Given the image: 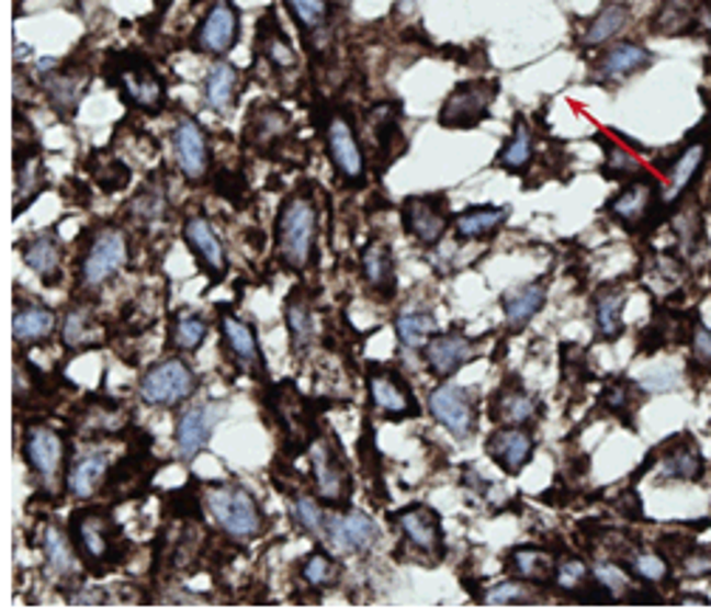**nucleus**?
<instances>
[{
    "mask_svg": "<svg viewBox=\"0 0 711 609\" xmlns=\"http://www.w3.org/2000/svg\"><path fill=\"white\" fill-rule=\"evenodd\" d=\"M68 533L74 539L82 564H88V571L105 573L116 567L125 556V537L122 528L113 519V514L102 505H91V508H79L71 514V525Z\"/></svg>",
    "mask_w": 711,
    "mask_h": 609,
    "instance_id": "obj_1",
    "label": "nucleus"
},
{
    "mask_svg": "<svg viewBox=\"0 0 711 609\" xmlns=\"http://www.w3.org/2000/svg\"><path fill=\"white\" fill-rule=\"evenodd\" d=\"M260 48L274 68H283V71L296 68V52L291 48V40L285 37L283 26L276 23L274 12L260 20Z\"/></svg>",
    "mask_w": 711,
    "mask_h": 609,
    "instance_id": "obj_43",
    "label": "nucleus"
},
{
    "mask_svg": "<svg viewBox=\"0 0 711 609\" xmlns=\"http://www.w3.org/2000/svg\"><path fill=\"white\" fill-rule=\"evenodd\" d=\"M483 601L486 604H533V601H542V598L533 593V587H526V582H520V578H511V582H503V584H494V587H488L486 596H483Z\"/></svg>",
    "mask_w": 711,
    "mask_h": 609,
    "instance_id": "obj_52",
    "label": "nucleus"
},
{
    "mask_svg": "<svg viewBox=\"0 0 711 609\" xmlns=\"http://www.w3.org/2000/svg\"><path fill=\"white\" fill-rule=\"evenodd\" d=\"M156 3H158V9H161V12H165V9L170 7V0H156Z\"/></svg>",
    "mask_w": 711,
    "mask_h": 609,
    "instance_id": "obj_60",
    "label": "nucleus"
},
{
    "mask_svg": "<svg viewBox=\"0 0 711 609\" xmlns=\"http://www.w3.org/2000/svg\"><path fill=\"white\" fill-rule=\"evenodd\" d=\"M172 153H176V165L181 176L190 184H204L212 170V150L204 127L198 125L192 116L178 119L176 131H172Z\"/></svg>",
    "mask_w": 711,
    "mask_h": 609,
    "instance_id": "obj_12",
    "label": "nucleus"
},
{
    "mask_svg": "<svg viewBox=\"0 0 711 609\" xmlns=\"http://www.w3.org/2000/svg\"><path fill=\"white\" fill-rule=\"evenodd\" d=\"M500 93V82L497 79H469L454 86V91L449 93L447 102L441 105V127L447 131H469L477 127L483 119L492 111L494 99Z\"/></svg>",
    "mask_w": 711,
    "mask_h": 609,
    "instance_id": "obj_7",
    "label": "nucleus"
},
{
    "mask_svg": "<svg viewBox=\"0 0 711 609\" xmlns=\"http://www.w3.org/2000/svg\"><path fill=\"white\" fill-rule=\"evenodd\" d=\"M533 131L526 122L522 113L514 116V131L508 136V142L503 145V150L497 153V167H503L506 172H526L533 161Z\"/></svg>",
    "mask_w": 711,
    "mask_h": 609,
    "instance_id": "obj_40",
    "label": "nucleus"
},
{
    "mask_svg": "<svg viewBox=\"0 0 711 609\" xmlns=\"http://www.w3.org/2000/svg\"><path fill=\"white\" fill-rule=\"evenodd\" d=\"M285 325H289L291 336V350L294 353H303L314 345L316 325H314V308H311V300L303 289H296L294 294L285 302Z\"/></svg>",
    "mask_w": 711,
    "mask_h": 609,
    "instance_id": "obj_38",
    "label": "nucleus"
},
{
    "mask_svg": "<svg viewBox=\"0 0 711 609\" xmlns=\"http://www.w3.org/2000/svg\"><path fill=\"white\" fill-rule=\"evenodd\" d=\"M328 542L336 551L345 553H364L379 542V525L370 514L348 511L342 517L328 519Z\"/></svg>",
    "mask_w": 711,
    "mask_h": 609,
    "instance_id": "obj_23",
    "label": "nucleus"
},
{
    "mask_svg": "<svg viewBox=\"0 0 711 609\" xmlns=\"http://www.w3.org/2000/svg\"><path fill=\"white\" fill-rule=\"evenodd\" d=\"M627 20H630V9L624 3H607L596 12V18L587 23L585 34H582V43L585 46H605L607 40H612L621 29L627 26Z\"/></svg>",
    "mask_w": 711,
    "mask_h": 609,
    "instance_id": "obj_45",
    "label": "nucleus"
},
{
    "mask_svg": "<svg viewBox=\"0 0 711 609\" xmlns=\"http://www.w3.org/2000/svg\"><path fill=\"white\" fill-rule=\"evenodd\" d=\"M29 54H32V48H29V46H23V43H20V46H18V54H14V57H18V59H23V57H29Z\"/></svg>",
    "mask_w": 711,
    "mask_h": 609,
    "instance_id": "obj_58",
    "label": "nucleus"
},
{
    "mask_svg": "<svg viewBox=\"0 0 711 609\" xmlns=\"http://www.w3.org/2000/svg\"><path fill=\"white\" fill-rule=\"evenodd\" d=\"M393 525L404 533L415 551L429 556L432 562H441L447 556V537H443L441 517L429 505H407L398 514H393Z\"/></svg>",
    "mask_w": 711,
    "mask_h": 609,
    "instance_id": "obj_13",
    "label": "nucleus"
},
{
    "mask_svg": "<svg viewBox=\"0 0 711 609\" xmlns=\"http://www.w3.org/2000/svg\"><path fill=\"white\" fill-rule=\"evenodd\" d=\"M57 328V314L46 305H37V302H26L14 311V341L20 348H29V345H37V341H46L48 336Z\"/></svg>",
    "mask_w": 711,
    "mask_h": 609,
    "instance_id": "obj_36",
    "label": "nucleus"
},
{
    "mask_svg": "<svg viewBox=\"0 0 711 609\" xmlns=\"http://www.w3.org/2000/svg\"><path fill=\"white\" fill-rule=\"evenodd\" d=\"M624 305L627 289L621 282H607L601 285L596 300H592V319H596V334L605 341H616L624 334Z\"/></svg>",
    "mask_w": 711,
    "mask_h": 609,
    "instance_id": "obj_31",
    "label": "nucleus"
},
{
    "mask_svg": "<svg viewBox=\"0 0 711 609\" xmlns=\"http://www.w3.org/2000/svg\"><path fill=\"white\" fill-rule=\"evenodd\" d=\"M23 458H26L29 472L37 477V483L43 488H54L66 472V440L54 426H29L26 435H23Z\"/></svg>",
    "mask_w": 711,
    "mask_h": 609,
    "instance_id": "obj_8",
    "label": "nucleus"
},
{
    "mask_svg": "<svg viewBox=\"0 0 711 609\" xmlns=\"http://www.w3.org/2000/svg\"><path fill=\"white\" fill-rule=\"evenodd\" d=\"M506 573L526 584L545 587V584H553V576H556V559L542 551V548L522 544V548H514L506 556Z\"/></svg>",
    "mask_w": 711,
    "mask_h": 609,
    "instance_id": "obj_32",
    "label": "nucleus"
},
{
    "mask_svg": "<svg viewBox=\"0 0 711 609\" xmlns=\"http://www.w3.org/2000/svg\"><path fill=\"white\" fill-rule=\"evenodd\" d=\"M88 82H91V71L88 68H66V71L46 74L43 77V91H46L54 111L71 119L77 113L82 97H86Z\"/></svg>",
    "mask_w": 711,
    "mask_h": 609,
    "instance_id": "obj_28",
    "label": "nucleus"
},
{
    "mask_svg": "<svg viewBox=\"0 0 711 609\" xmlns=\"http://www.w3.org/2000/svg\"><path fill=\"white\" fill-rule=\"evenodd\" d=\"M206 334H210V322L195 311H178L170 319V350L176 353H195L204 345Z\"/></svg>",
    "mask_w": 711,
    "mask_h": 609,
    "instance_id": "obj_42",
    "label": "nucleus"
},
{
    "mask_svg": "<svg viewBox=\"0 0 711 609\" xmlns=\"http://www.w3.org/2000/svg\"><path fill=\"white\" fill-rule=\"evenodd\" d=\"M46 190V165L37 150L18 153V167H14V215L32 206L34 198Z\"/></svg>",
    "mask_w": 711,
    "mask_h": 609,
    "instance_id": "obj_34",
    "label": "nucleus"
},
{
    "mask_svg": "<svg viewBox=\"0 0 711 609\" xmlns=\"http://www.w3.org/2000/svg\"><path fill=\"white\" fill-rule=\"evenodd\" d=\"M127 262V237L125 232L108 223L99 226L86 246V255L79 257V285L86 291L102 289L105 282L122 271Z\"/></svg>",
    "mask_w": 711,
    "mask_h": 609,
    "instance_id": "obj_5",
    "label": "nucleus"
},
{
    "mask_svg": "<svg viewBox=\"0 0 711 609\" xmlns=\"http://www.w3.org/2000/svg\"><path fill=\"white\" fill-rule=\"evenodd\" d=\"M630 393H632L630 381L616 379V381H610V384H607L605 395H601V404H605L607 409H610V413H616V415H621V418H624V413L632 406Z\"/></svg>",
    "mask_w": 711,
    "mask_h": 609,
    "instance_id": "obj_54",
    "label": "nucleus"
},
{
    "mask_svg": "<svg viewBox=\"0 0 711 609\" xmlns=\"http://www.w3.org/2000/svg\"><path fill=\"white\" fill-rule=\"evenodd\" d=\"M20 255L43 285H57L63 280V240L54 229L37 232L20 243Z\"/></svg>",
    "mask_w": 711,
    "mask_h": 609,
    "instance_id": "obj_22",
    "label": "nucleus"
},
{
    "mask_svg": "<svg viewBox=\"0 0 711 609\" xmlns=\"http://www.w3.org/2000/svg\"><path fill=\"white\" fill-rule=\"evenodd\" d=\"M481 345L474 339H469L466 334L458 330H447V334H435L424 348V361H427L429 373L435 379H452L461 368H466L469 361L477 356Z\"/></svg>",
    "mask_w": 711,
    "mask_h": 609,
    "instance_id": "obj_17",
    "label": "nucleus"
},
{
    "mask_svg": "<svg viewBox=\"0 0 711 609\" xmlns=\"http://www.w3.org/2000/svg\"><path fill=\"white\" fill-rule=\"evenodd\" d=\"M289 12L305 32H319L328 20V3L325 0H285Z\"/></svg>",
    "mask_w": 711,
    "mask_h": 609,
    "instance_id": "obj_53",
    "label": "nucleus"
},
{
    "mask_svg": "<svg viewBox=\"0 0 711 609\" xmlns=\"http://www.w3.org/2000/svg\"><path fill=\"white\" fill-rule=\"evenodd\" d=\"M592 578H596V587L601 590V596L610 598V601H619V598H627L632 590H635V584H632L630 573L624 567L612 562H599L592 567Z\"/></svg>",
    "mask_w": 711,
    "mask_h": 609,
    "instance_id": "obj_49",
    "label": "nucleus"
},
{
    "mask_svg": "<svg viewBox=\"0 0 711 609\" xmlns=\"http://www.w3.org/2000/svg\"><path fill=\"white\" fill-rule=\"evenodd\" d=\"M545 300H548L545 280L526 282V285H520V289L508 291V294L503 296V314H506L508 334H520V330H526L528 322L545 308Z\"/></svg>",
    "mask_w": 711,
    "mask_h": 609,
    "instance_id": "obj_29",
    "label": "nucleus"
},
{
    "mask_svg": "<svg viewBox=\"0 0 711 609\" xmlns=\"http://www.w3.org/2000/svg\"><path fill=\"white\" fill-rule=\"evenodd\" d=\"M607 153H610V158H607V165H605V172H607V176H612V178L635 176V172L641 170L639 161H635V158L627 156L624 150H619V147L607 145Z\"/></svg>",
    "mask_w": 711,
    "mask_h": 609,
    "instance_id": "obj_56",
    "label": "nucleus"
},
{
    "mask_svg": "<svg viewBox=\"0 0 711 609\" xmlns=\"http://www.w3.org/2000/svg\"><path fill=\"white\" fill-rule=\"evenodd\" d=\"M221 334H224L226 348L235 359L237 370L251 379H266V359L260 353V341H257L255 328L235 314L221 316Z\"/></svg>",
    "mask_w": 711,
    "mask_h": 609,
    "instance_id": "obj_20",
    "label": "nucleus"
},
{
    "mask_svg": "<svg viewBox=\"0 0 711 609\" xmlns=\"http://www.w3.org/2000/svg\"><path fill=\"white\" fill-rule=\"evenodd\" d=\"M627 571L646 584H661L669 578V564L664 556L652 551H632L627 556Z\"/></svg>",
    "mask_w": 711,
    "mask_h": 609,
    "instance_id": "obj_51",
    "label": "nucleus"
},
{
    "mask_svg": "<svg viewBox=\"0 0 711 609\" xmlns=\"http://www.w3.org/2000/svg\"><path fill=\"white\" fill-rule=\"evenodd\" d=\"M294 519L308 537H314L316 542H328V514L314 497L308 494H296L294 497Z\"/></svg>",
    "mask_w": 711,
    "mask_h": 609,
    "instance_id": "obj_47",
    "label": "nucleus"
},
{
    "mask_svg": "<svg viewBox=\"0 0 711 609\" xmlns=\"http://www.w3.org/2000/svg\"><path fill=\"white\" fill-rule=\"evenodd\" d=\"M63 345L71 350H88L97 348V319L88 308L77 305L63 319Z\"/></svg>",
    "mask_w": 711,
    "mask_h": 609,
    "instance_id": "obj_46",
    "label": "nucleus"
},
{
    "mask_svg": "<svg viewBox=\"0 0 711 609\" xmlns=\"http://www.w3.org/2000/svg\"><path fill=\"white\" fill-rule=\"evenodd\" d=\"M429 415L447 429L452 438L469 440L477 429V406H474V395L466 393L463 387L454 384H438L429 393Z\"/></svg>",
    "mask_w": 711,
    "mask_h": 609,
    "instance_id": "obj_10",
    "label": "nucleus"
},
{
    "mask_svg": "<svg viewBox=\"0 0 711 609\" xmlns=\"http://www.w3.org/2000/svg\"><path fill=\"white\" fill-rule=\"evenodd\" d=\"M508 210L506 206H472L454 217V232L461 240H483L492 237L506 226Z\"/></svg>",
    "mask_w": 711,
    "mask_h": 609,
    "instance_id": "obj_39",
    "label": "nucleus"
},
{
    "mask_svg": "<svg viewBox=\"0 0 711 609\" xmlns=\"http://www.w3.org/2000/svg\"><path fill=\"white\" fill-rule=\"evenodd\" d=\"M680 601H686V604H709V598H700V596H689V598H680Z\"/></svg>",
    "mask_w": 711,
    "mask_h": 609,
    "instance_id": "obj_59",
    "label": "nucleus"
},
{
    "mask_svg": "<svg viewBox=\"0 0 711 609\" xmlns=\"http://www.w3.org/2000/svg\"><path fill=\"white\" fill-rule=\"evenodd\" d=\"M316 235H319V212L314 198L296 192L280 206L276 215V257L291 271L303 274L314 266Z\"/></svg>",
    "mask_w": 711,
    "mask_h": 609,
    "instance_id": "obj_2",
    "label": "nucleus"
},
{
    "mask_svg": "<svg viewBox=\"0 0 711 609\" xmlns=\"http://www.w3.org/2000/svg\"><path fill=\"white\" fill-rule=\"evenodd\" d=\"M592 584H596L592 571L579 556H565L562 562H556V576H553V587L556 590L576 593L579 596L582 590H587Z\"/></svg>",
    "mask_w": 711,
    "mask_h": 609,
    "instance_id": "obj_48",
    "label": "nucleus"
},
{
    "mask_svg": "<svg viewBox=\"0 0 711 609\" xmlns=\"http://www.w3.org/2000/svg\"><path fill=\"white\" fill-rule=\"evenodd\" d=\"M652 206H655V184H652L650 178H635V181L621 187L607 201V215L612 221L624 223L627 229H635V226H641L646 221Z\"/></svg>",
    "mask_w": 711,
    "mask_h": 609,
    "instance_id": "obj_24",
    "label": "nucleus"
},
{
    "mask_svg": "<svg viewBox=\"0 0 711 609\" xmlns=\"http://www.w3.org/2000/svg\"><path fill=\"white\" fill-rule=\"evenodd\" d=\"M711 142L706 136L691 138L689 145L675 156L672 161L669 172H666V184H664V203H675L691 184H695V178L698 172L703 170L706 158H709Z\"/></svg>",
    "mask_w": 711,
    "mask_h": 609,
    "instance_id": "obj_26",
    "label": "nucleus"
},
{
    "mask_svg": "<svg viewBox=\"0 0 711 609\" xmlns=\"http://www.w3.org/2000/svg\"><path fill=\"white\" fill-rule=\"evenodd\" d=\"M113 82L122 88L125 102L133 108H142L147 113H156L165 108V82L158 79V74L150 66H122L113 74Z\"/></svg>",
    "mask_w": 711,
    "mask_h": 609,
    "instance_id": "obj_21",
    "label": "nucleus"
},
{
    "mask_svg": "<svg viewBox=\"0 0 711 609\" xmlns=\"http://www.w3.org/2000/svg\"><path fill=\"white\" fill-rule=\"evenodd\" d=\"M300 576H303V582L308 584V587H314V590H325V587H330V584L339 578V562H336L330 553L314 551L300 564Z\"/></svg>",
    "mask_w": 711,
    "mask_h": 609,
    "instance_id": "obj_50",
    "label": "nucleus"
},
{
    "mask_svg": "<svg viewBox=\"0 0 711 609\" xmlns=\"http://www.w3.org/2000/svg\"><path fill=\"white\" fill-rule=\"evenodd\" d=\"M703 469L700 446L691 438H678L658 454V483H698Z\"/></svg>",
    "mask_w": 711,
    "mask_h": 609,
    "instance_id": "obj_25",
    "label": "nucleus"
},
{
    "mask_svg": "<svg viewBox=\"0 0 711 609\" xmlns=\"http://www.w3.org/2000/svg\"><path fill=\"white\" fill-rule=\"evenodd\" d=\"M393 328L402 348L424 350L427 341L435 336V330H438V322L429 311H404V314L395 316Z\"/></svg>",
    "mask_w": 711,
    "mask_h": 609,
    "instance_id": "obj_44",
    "label": "nucleus"
},
{
    "mask_svg": "<svg viewBox=\"0 0 711 609\" xmlns=\"http://www.w3.org/2000/svg\"><path fill=\"white\" fill-rule=\"evenodd\" d=\"M237 68L232 63H215L204 79V99L215 113H229L237 99Z\"/></svg>",
    "mask_w": 711,
    "mask_h": 609,
    "instance_id": "obj_41",
    "label": "nucleus"
},
{
    "mask_svg": "<svg viewBox=\"0 0 711 609\" xmlns=\"http://www.w3.org/2000/svg\"><path fill=\"white\" fill-rule=\"evenodd\" d=\"M691 359L700 370H711V328H706L703 322L691 325Z\"/></svg>",
    "mask_w": 711,
    "mask_h": 609,
    "instance_id": "obj_55",
    "label": "nucleus"
},
{
    "mask_svg": "<svg viewBox=\"0 0 711 609\" xmlns=\"http://www.w3.org/2000/svg\"><path fill=\"white\" fill-rule=\"evenodd\" d=\"M364 381H368L370 404L387 420H407L421 413L418 401L413 395V387H409L407 379L398 370L384 368V364H370Z\"/></svg>",
    "mask_w": 711,
    "mask_h": 609,
    "instance_id": "obj_9",
    "label": "nucleus"
},
{
    "mask_svg": "<svg viewBox=\"0 0 711 609\" xmlns=\"http://www.w3.org/2000/svg\"><path fill=\"white\" fill-rule=\"evenodd\" d=\"M43 553H46L48 573L57 582H66V578L79 573L77 564H82V559H79L77 548H74L71 533H66L57 525H46V531H43Z\"/></svg>",
    "mask_w": 711,
    "mask_h": 609,
    "instance_id": "obj_35",
    "label": "nucleus"
},
{
    "mask_svg": "<svg viewBox=\"0 0 711 609\" xmlns=\"http://www.w3.org/2000/svg\"><path fill=\"white\" fill-rule=\"evenodd\" d=\"M362 274H364V282H368L370 289H373L375 294H382L384 300H390V296L395 294V285H398V280H395L393 251H390L387 243L375 240V243H370L368 249H364Z\"/></svg>",
    "mask_w": 711,
    "mask_h": 609,
    "instance_id": "obj_37",
    "label": "nucleus"
},
{
    "mask_svg": "<svg viewBox=\"0 0 711 609\" xmlns=\"http://www.w3.org/2000/svg\"><path fill=\"white\" fill-rule=\"evenodd\" d=\"M404 229L424 246L441 243L449 229V210L447 195H409L402 203Z\"/></svg>",
    "mask_w": 711,
    "mask_h": 609,
    "instance_id": "obj_14",
    "label": "nucleus"
},
{
    "mask_svg": "<svg viewBox=\"0 0 711 609\" xmlns=\"http://www.w3.org/2000/svg\"><path fill=\"white\" fill-rule=\"evenodd\" d=\"M325 145H328L330 165L336 172L348 181L350 187H359L364 181V153L359 138H356L353 125L345 113H330L328 125H325Z\"/></svg>",
    "mask_w": 711,
    "mask_h": 609,
    "instance_id": "obj_11",
    "label": "nucleus"
},
{
    "mask_svg": "<svg viewBox=\"0 0 711 609\" xmlns=\"http://www.w3.org/2000/svg\"><path fill=\"white\" fill-rule=\"evenodd\" d=\"M652 66V54L639 43H619V46L607 48L601 54L599 66V82H624V79L635 77V74L646 71Z\"/></svg>",
    "mask_w": 711,
    "mask_h": 609,
    "instance_id": "obj_30",
    "label": "nucleus"
},
{
    "mask_svg": "<svg viewBox=\"0 0 711 609\" xmlns=\"http://www.w3.org/2000/svg\"><path fill=\"white\" fill-rule=\"evenodd\" d=\"M486 452L506 474H520L537 452V438L528 426H500L486 440Z\"/></svg>",
    "mask_w": 711,
    "mask_h": 609,
    "instance_id": "obj_19",
    "label": "nucleus"
},
{
    "mask_svg": "<svg viewBox=\"0 0 711 609\" xmlns=\"http://www.w3.org/2000/svg\"><path fill=\"white\" fill-rule=\"evenodd\" d=\"M226 415V404H198L190 406L181 418H178L176 426V449L178 458L190 463L195 460L198 454L204 452L206 446H210L212 435H215V426L224 420Z\"/></svg>",
    "mask_w": 711,
    "mask_h": 609,
    "instance_id": "obj_15",
    "label": "nucleus"
},
{
    "mask_svg": "<svg viewBox=\"0 0 711 609\" xmlns=\"http://www.w3.org/2000/svg\"><path fill=\"white\" fill-rule=\"evenodd\" d=\"M111 474L108 469V454L105 452H88L79 460H74V465L66 472V492L74 499H91L93 494L105 488V480Z\"/></svg>",
    "mask_w": 711,
    "mask_h": 609,
    "instance_id": "obj_33",
    "label": "nucleus"
},
{
    "mask_svg": "<svg viewBox=\"0 0 711 609\" xmlns=\"http://www.w3.org/2000/svg\"><path fill=\"white\" fill-rule=\"evenodd\" d=\"M195 390V370L181 356H167V359L156 361L138 379V398L150 406H161V409H172V406L184 404Z\"/></svg>",
    "mask_w": 711,
    "mask_h": 609,
    "instance_id": "obj_6",
    "label": "nucleus"
},
{
    "mask_svg": "<svg viewBox=\"0 0 711 609\" xmlns=\"http://www.w3.org/2000/svg\"><path fill=\"white\" fill-rule=\"evenodd\" d=\"M311 474H314L316 497L330 508H348L353 477H350L348 460L330 435H316L308 446Z\"/></svg>",
    "mask_w": 711,
    "mask_h": 609,
    "instance_id": "obj_4",
    "label": "nucleus"
},
{
    "mask_svg": "<svg viewBox=\"0 0 711 609\" xmlns=\"http://www.w3.org/2000/svg\"><path fill=\"white\" fill-rule=\"evenodd\" d=\"M240 37V14L232 0H215L195 34V46L212 57H226Z\"/></svg>",
    "mask_w": 711,
    "mask_h": 609,
    "instance_id": "obj_16",
    "label": "nucleus"
},
{
    "mask_svg": "<svg viewBox=\"0 0 711 609\" xmlns=\"http://www.w3.org/2000/svg\"><path fill=\"white\" fill-rule=\"evenodd\" d=\"M540 413V398L511 381L503 384L500 393L492 398V418L503 426H531Z\"/></svg>",
    "mask_w": 711,
    "mask_h": 609,
    "instance_id": "obj_27",
    "label": "nucleus"
},
{
    "mask_svg": "<svg viewBox=\"0 0 711 609\" xmlns=\"http://www.w3.org/2000/svg\"><path fill=\"white\" fill-rule=\"evenodd\" d=\"M184 243L190 246L192 257L201 262V269L212 277L215 282H221L229 271V257H226L224 240L217 237L215 226L210 223V217L204 215H190L184 221Z\"/></svg>",
    "mask_w": 711,
    "mask_h": 609,
    "instance_id": "obj_18",
    "label": "nucleus"
},
{
    "mask_svg": "<svg viewBox=\"0 0 711 609\" xmlns=\"http://www.w3.org/2000/svg\"><path fill=\"white\" fill-rule=\"evenodd\" d=\"M204 505L217 528L235 542L255 539L263 531V511L244 485L204 483Z\"/></svg>",
    "mask_w": 711,
    "mask_h": 609,
    "instance_id": "obj_3",
    "label": "nucleus"
},
{
    "mask_svg": "<svg viewBox=\"0 0 711 609\" xmlns=\"http://www.w3.org/2000/svg\"><path fill=\"white\" fill-rule=\"evenodd\" d=\"M684 564L689 576H711V553H691Z\"/></svg>",
    "mask_w": 711,
    "mask_h": 609,
    "instance_id": "obj_57",
    "label": "nucleus"
}]
</instances>
